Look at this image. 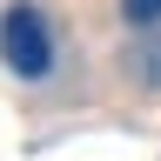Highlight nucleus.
Masks as SVG:
<instances>
[{"label": "nucleus", "instance_id": "f257e3e1", "mask_svg": "<svg viewBox=\"0 0 161 161\" xmlns=\"http://www.w3.org/2000/svg\"><path fill=\"white\" fill-rule=\"evenodd\" d=\"M0 60H7V74H20V80H47L54 74V20L40 14L34 0L0 7Z\"/></svg>", "mask_w": 161, "mask_h": 161}, {"label": "nucleus", "instance_id": "f03ea898", "mask_svg": "<svg viewBox=\"0 0 161 161\" xmlns=\"http://www.w3.org/2000/svg\"><path fill=\"white\" fill-rule=\"evenodd\" d=\"M128 67H134V80H141V87H161V34H148V40H141Z\"/></svg>", "mask_w": 161, "mask_h": 161}, {"label": "nucleus", "instance_id": "7ed1b4c3", "mask_svg": "<svg viewBox=\"0 0 161 161\" xmlns=\"http://www.w3.org/2000/svg\"><path fill=\"white\" fill-rule=\"evenodd\" d=\"M121 20H128V27H154V20H161V0H121Z\"/></svg>", "mask_w": 161, "mask_h": 161}]
</instances>
